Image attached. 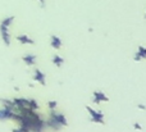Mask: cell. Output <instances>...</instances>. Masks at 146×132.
<instances>
[{"mask_svg": "<svg viewBox=\"0 0 146 132\" xmlns=\"http://www.w3.org/2000/svg\"><path fill=\"white\" fill-rule=\"evenodd\" d=\"M86 109H87V112L91 113V121L95 123H100V125H104V114L101 112H96V110H94L92 108L90 107H86Z\"/></svg>", "mask_w": 146, "mask_h": 132, "instance_id": "1", "label": "cell"}, {"mask_svg": "<svg viewBox=\"0 0 146 132\" xmlns=\"http://www.w3.org/2000/svg\"><path fill=\"white\" fill-rule=\"evenodd\" d=\"M8 28L9 27L0 25V35H1V38H3L5 45L9 46L10 45V35H9V32H8Z\"/></svg>", "mask_w": 146, "mask_h": 132, "instance_id": "2", "label": "cell"}, {"mask_svg": "<svg viewBox=\"0 0 146 132\" xmlns=\"http://www.w3.org/2000/svg\"><path fill=\"white\" fill-rule=\"evenodd\" d=\"M13 113H14V110L9 109V108H3V109H0V121H5V119H12L13 117Z\"/></svg>", "mask_w": 146, "mask_h": 132, "instance_id": "3", "label": "cell"}, {"mask_svg": "<svg viewBox=\"0 0 146 132\" xmlns=\"http://www.w3.org/2000/svg\"><path fill=\"white\" fill-rule=\"evenodd\" d=\"M51 118H53L55 122H58L60 126H67V121H66V118H64V115L63 114H58V113H55L54 110H51Z\"/></svg>", "mask_w": 146, "mask_h": 132, "instance_id": "4", "label": "cell"}, {"mask_svg": "<svg viewBox=\"0 0 146 132\" xmlns=\"http://www.w3.org/2000/svg\"><path fill=\"white\" fill-rule=\"evenodd\" d=\"M108 100H109V98L105 96L104 92H100V91L94 92V101H95L96 104H99V103H101V101H108Z\"/></svg>", "mask_w": 146, "mask_h": 132, "instance_id": "5", "label": "cell"}, {"mask_svg": "<svg viewBox=\"0 0 146 132\" xmlns=\"http://www.w3.org/2000/svg\"><path fill=\"white\" fill-rule=\"evenodd\" d=\"M33 80L37 82H40L41 85H45V73L40 71V69H36L35 74H33Z\"/></svg>", "mask_w": 146, "mask_h": 132, "instance_id": "6", "label": "cell"}, {"mask_svg": "<svg viewBox=\"0 0 146 132\" xmlns=\"http://www.w3.org/2000/svg\"><path fill=\"white\" fill-rule=\"evenodd\" d=\"M141 59H146V48H142V46H139V51L135 55V60H141Z\"/></svg>", "mask_w": 146, "mask_h": 132, "instance_id": "7", "label": "cell"}, {"mask_svg": "<svg viewBox=\"0 0 146 132\" xmlns=\"http://www.w3.org/2000/svg\"><path fill=\"white\" fill-rule=\"evenodd\" d=\"M51 46H53L55 50H59L62 48V40L58 37V36H51Z\"/></svg>", "mask_w": 146, "mask_h": 132, "instance_id": "8", "label": "cell"}, {"mask_svg": "<svg viewBox=\"0 0 146 132\" xmlns=\"http://www.w3.org/2000/svg\"><path fill=\"white\" fill-rule=\"evenodd\" d=\"M17 40L19 41L21 44H31V45H33V44H35V41H33L31 37H28L27 35H19V36H17Z\"/></svg>", "mask_w": 146, "mask_h": 132, "instance_id": "9", "label": "cell"}, {"mask_svg": "<svg viewBox=\"0 0 146 132\" xmlns=\"http://www.w3.org/2000/svg\"><path fill=\"white\" fill-rule=\"evenodd\" d=\"M22 59H23V62H25L27 66H33L35 62H36V56L32 55V54H27V55H25Z\"/></svg>", "mask_w": 146, "mask_h": 132, "instance_id": "10", "label": "cell"}, {"mask_svg": "<svg viewBox=\"0 0 146 132\" xmlns=\"http://www.w3.org/2000/svg\"><path fill=\"white\" fill-rule=\"evenodd\" d=\"M53 63L55 64V66H58V67H60L62 64L64 63V59L62 58L60 55H58V54H55V55L53 56Z\"/></svg>", "mask_w": 146, "mask_h": 132, "instance_id": "11", "label": "cell"}, {"mask_svg": "<svg viewBox=\"0 0 146 132\" xmlns=\"http://www.w3.org/2000/svg\"><path fill=\"white\" fill-rule=\"evenodd\" d=\"M13 21H14V17H8V18H5V19H3L0 25H3V26H7V27H9V26L12 25V22H13Z\"/></svg>", "mask_w": 146, "mask_h": 132, "instance_id": "12", "label": "cell"}, {"mask_svg": "<svg viewBox=\"0 0 146 132\" xmlns=\"http://www.w3.org/2000/svg\"><path fill=\"white\" fill-rule=\"evenodd\" d=\"M28 108H31V109H37L38 108V104H37V101L36 100H33V99H28Z\"/></svg>", "mask_w": 146, "mask_h": 132, "instance_id": "13", "label": "cell"}, {"mask_svg": "<svg viewBox=\"0 0 146 132\" xmlns=\"http://www.w3.org/2000/svg\"><path fill=\"white\" fill-rule=\"evenodd\" d=\"M56 105H58V103L55 101V100H51V101H49V108H50L51 110H54L56 108Z\"/></svg>", "mask_w": 146, "mask_h": 132, "instance_id": "14", "label": "cell"}, {"mask_svg": "<svg viewBox=\"0 0 146 132\" xmlns=\"http://www.w3.org/2000/svg\"><path fill=\"white\" fill-rule=\"evenodd\" d=\"M137 108H140V109H142V110L146 109V107H145L144 104H139V105H137Z\"/></svg>", "mask_w": 146, "mask_h": 132, "instance_id": "15", "label": "cell"}, {"mask_svg": "<svg viewBox=\"0 0 146 132\" xmlns=\"http://www.w3.org/2000/svg\"><path fill=\"white\" fill-rule=\"evenodd\" d=\"M135 128H139V130H141V126H140L139 123H136V125H135Z\"/></svg>", "mask_w": 146, "mask_h": 132, "instance_id": "16", "label": "cell"}, {"mask_svg": "<svg viewBox=\"0 0 146 132\" xmlns=\"http://www.w3.org/2000/svg\"><path fill=\"white\" fill-rule=\"evenodd\" d=\"M40 1H41V4H42V7H44V0H40Z\"/></svg>", "mask_w": 146, "mask_h": 132, "instance_id": "17", "label": "cell"}]
</instances>
